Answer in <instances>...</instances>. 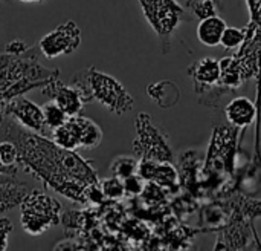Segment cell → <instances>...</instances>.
Wrapping results in <instances>:
<instances>
[{
  "instance_id": "5",
  "label": "cell",
  "mask_w": 261,
  "mask_h": 251,
  "mask_svg": "<svg viewBox=\"0 0 261 251\" xmlns=\"http://www.w3.org/2000/svg\"><path fill=\"white\" fill-rule=\"evenodd\" d=\"M20 207L21 227L28 235H43L46 230L58 225L61 221V204L55 198L40 190H29Z\"/></svg>"
},
{
  "instance_id": "9",
  "label": "cell",
  "mask_w": 261,
  "mask_h": 251,
  "mask_svg": "<svg viewBox=\"0 0 261 251\" xmlns=\"http://www.w3.org/2000/svg\"><path fill=\"white\" fill-rule=\"evenodd\" d=\"M220 61L211 57H205L193 66L188 67V75L194 81V87L197 94L205 95V101L211 95L213 87H222L220 86Z\"/></svg>"
},
{
  "instance_id": "23",
  "label": "cell",
  "mask_w": 261,
  "mask_h": 251,
  "mask_svg": "<svg viewBox=\"0 0 261 251\" xmlns=\"http://www.w3.org/2000/svg\"><path fill=\"white\" fill-rule=\"evenodd\" d=\"M246 35H248V28L246 29H239V28H228L225 29L223 35H222V40H220V44L225 48V49H236L239 46H242L246 40Z\"/></svg>"
},
{
  "instance_id": "7",
  "label": "cell",
  "mask_w": 261,
  "mask_h": 251,
  "mask_svg": "<svg viewBox=\"0 0 261 251\" xmlns=\"http://www.w3.org/2000/svg\"><path fill=\"white\" fill-rule=\"evenodd\" d=\"M81 44V29L73 20L57 26L47 32L40 41L38 49L46 58H57L60 55L73 54Z\"/></svg>"
},
{
  "instance_id": "14",
  "label": "cell",
  "mask_w": 261,
  "mask_h": 251,
  "mask_svg": "<svg viewBox=\"0 0 261 251\" xmlns=\"http://www.w3.org/2000/svg\"><path fill=\"white\" fill-rule=\"evenodd\" d=\"M52 141L63 149L76 150L80 149V127L73 117H69L61 126L50 130Z\"/></svg>"
},
{
  "instance_id": "29",
  "label": "cell",
  "mask_w": 261,
  "mask_h": 251,
  "mask_svg": "<svg viewBox=\"0 0 261 251\" xmlns=\"http://www.w3.org/2000/svg\"><path fill=\"white\" fill-rule=\"evenodd\" d=\"M246 3H248V8H249V12L255 8V3H257V0H246Z\"/></svg>"
},
{
  "instance_id": "2",
  "label": "cell",
  "mask_w": 261,
  "mask_h": 251,
  "mask_svg": "<svg viewBox=\"0 0 261 251\" xmlns=\"http://www.w3.org/2000/svg\"><path fill=\"white\" fill-rule=\"evenodd\" d=\"M58 77L57 69H47L38 63L32 49L21 55L5 52L0 55V104L32 89H41Z\"/></svg>"
},
{
  "instance_id": "4",
  "label": "cell",
  "mask_w": 261,
  "mask_h": 251,
  "mask_svg": "<svg viewBox=\"0 0 261 251\" xmlns=\"http://www.w3.org/2000/svg\"><path fill=\"white\" fill-rule=\"evenodd\" d=\"M142 9L145 20L159 37L162 54L171 49L174 31L182 21L191 20L187 11L176 0H136Z\"/></svg>"
},
{
  "instance_id": "3",
  "label": "cell",
  "mask_w": 261,
  "mask_h": 251,
  "mask_svg": "<svg viewBox=\"0 0 261 251\" xmlns=\"http://www.w3.org/2000/svg\"><path fill=\"white\" fill-rule=\"evenodd\" d=\"M72 86L76 87L86 104L98 101L118 117H122L133 109L135 98L128 90L115 77L98 71L95 66L78 72L73 77Z\"/></svg>"
},
{
  "instance_id": "10",
  "label": "cell",
  "mask_w": 261,
  "mask_h": 251,
  "mask_svg": "<svg viewBox=\"0 0 261 251\" xmlns=\"http://www.w3.org/2000/svg\"><path fill=\"white\" fill-rule=\"evenodd\" d=\"M41 94L49 97V100L55 101L69 117L80 115L86 104L76 87L61 83L60 77L50 80L44 87H41Z\"/></svg>"
},
{
  "instance_id": "19",
  "label": "cell",
  "mask_w": 261,
  "mask_h": 251,
  "mask_svg": "<svg viewBox=\"0 0 261 251\" xmlns=\"http://www.w3.org/2000/svg\"><path fill=\"white\" fill-rule=\"evenodd\" d=\"M136 172H138V161L127 155L116 156L113 159V163L110 164V173L121 179H125V178L135 175Z\"/></svg>"
},
{
  "instance_id": "13",
  "label": "cell",
  "mask_w": 261,
  "mask_h": 251,
  "mask_svg": "<svg viewBox=\"0 0 261 251\" xmlns=\"http://www.w3.org/2000/svg\"><path fill=\"white\" fill-rule=\"evenodd\" d=\"M226 29V21L220 15L202 18L197 25V38L202 44L214 48L220 44L222 35Z\"/></svg>"
},
{
  "instance_id": "8",
  "label": "cell",
  "mask_w": 261,
  "mask_h": 251,
  "mask_svg": "<svg viewBox=\"0 0 261 251\" xmlns=\"http://www.w3.org/2000/svg\"><path fill=\"white\" fill-rule=\"evenodd\" d=\"M5 115L15 120L21 127L44 135L46 133V124L43 117V109L37 103L31 101L29 98L18 95L6 101L5 104H0Z\"/></svg>"
},
{
  "instance_id": "24",
  "label": "cell",
  "mask_w": 261,
  "mask_h": 251,
  "mask_svg": "<svg viewBox=\"0 0 261 251\" xmlns=\"http://www.w3.org/2000/svg\"><path fill=\"white\" fill-rule=\"evenodd\" d=\"M124 182V190H125V195L128 196H138L142 193L144 187H145V179H142L138 173L122 179Z\"/></svg>"
},
{
  "instance_id": "22",
  "label": "cell",
  "mask_w": 261,
  "mask_h": 251,
  "mask_svg": "<svg viewBox=\"0 0 261 251\" xmlns=\"http://www.w3.org/2000/svg\"><path fill=\"white\" fill-rule=\"evenodd\" d=\"M0 164L5 167H18V147L11 140H0Z\"/></svg>"
},
{
  "instance_id": "6",
  "label": "cell",
  "mask_w": 261,
  "mask_h": 251,
  "mask_svg": "<svg viewBox=\"0 0 261 251\" xmlns=\"http://www.w3.org/2000/svg\"><path fill=\"white\" fill-rule=\"evenodd\" d=\"M136 138L133 141V149L139 159H151L156 163H173L174 155L168 143V136L164 130L153 121V118L141 112L135 121Z\"/></svg>"
},
{
  "instance_id": "12",
  "label": "cell",
  "mask_w": 261,
  "mask_h": 251,
  "mask_svg": "<svg viewBox=\"0 0 261 251\" xmlns=\"http://www.w3.org/2000/svg\"><path fill=\"white\" fill-rule=\"evenodd\" d=\"M147 94L162 109H170V107L176 106L180 100L179 86L170 80H162V81L150 84L147 87Z\"/></svg>"
},
{
  "instance_id": "17",
  "label": "cell",
  "mask_w": 261,
  "mask_h": 251,
  "mask_svg": "<svg viewBox=\"0 0 261 251\" xmlns=\"http://www.w3.org/2000/svg\"><path fill=\"white\" fill-rule=\"evenodd\" d=\"M185 5L191 11V14L199 20L219 15V11L222 8L220 2L217 0H185Z\"/></svg>"
},
{
  "instance_id": "21",
  "label": "cell",
  "mask_w": 261,
  "mask_h": 251,
  "mask_svg": "<svg viewBox=\"0 0 261 251\" xmlns=\"http://www.w3.org/2000/svg\"><path fill=\"white\" fill-rule=\"evenodd\" d=\"M99 187H101L106 199H109V201H119L125 195L122 179L118 176H113V175L110 178L102 179V181L99 179Z\"/></svg>"
},
{
  "instance_id": "15",
  "label": "cell",
  "mask_w": 261,
  "mask_h": 251,
  "mask_svg": "<svg viewBox=\"0 0 261 251\" xmlns=\"http://www.w3.org/2000/svg\"><path fill=\"white\" fill-rule=\"evenodd\" d=\"M78 127H80V147L81 149H95L102 141V130L101 127L90 118L80 115L73 117Z\"/></svg>"
},
{
  "instance_id": "1",
  "label": "cell",
  "mask_w": 261,
  "mask_h": 251,
  "mask_svg": "<svg viewBox=\"0 0 261 251\" xmlns=\"http://www.w3.org/2000/svg\"><path fill=\"white\" fill-rule=\"evenodd\" d=\"M0 140H11L18 147V167L38 178L46 187L64 198L86 202V187L99 182L96 170L75 150H67L47 140L44 135L21 127L3 115Z\"/></svg>"
},
{
  "instance_id": "16",
  "label": "cell",
  "mask_w": 261,
  "mask_h": 251,
  "mask_svg": "<svg viewBox=\"0 0 261 251\" xmlns=\"http://www.w3.org/2000/svg\"><path fill=\"white\" fill-rule=\"evenodd\" d=\"M28 192V186L18 181L0 184V213L20 206Z\"/></svg>"
},
{
  "instance_id": "18",
  "label": "cell",
  "mask_w": 261,
  "mask_h": 251,
  "mask_svg": "<svg viewBox=\"0 0 261 251\" xmlns=\"http://www.w3.org/2000/svg\"><path fill=\"white\" fill-rule=\"evenodd\" d=\"M151 181L161 186L162 189L174 187L177 182V172L173 167V163H158Z\"/></svg>"
},
{
  "instance_id": "11",
  "label": "cell",
  "mask_w": 261,
  "mask_h": 251,
  "mask_svg": "<svg viewBox=\"0 0 261 251\" xmlns=\"http://www.w3.org/2000/svg\"><path fill=\"white\" fill-rule=\"evenodd\" d=\"M225 115L228 123L236 129H245L257 120L260 126V113L255 103L246 97H237L231 100L225 107Z\"/></svg>"
},
{
  "instance_id": "26",
  "label": "cell",
  "mask_w": 261,
  "mask_h": 251,
  "mask_svg": "<svg viewBox=\"0 0 261 251\" xmlns=\"http://www.w3.org/2000/svg\"><path fill=\"white\" fill-rule=\"evenodd\" d=\"M26 51H28L26 43H24L23 40H18V38L8 41L6 46H5V52H6V54H11V55H21V54H24Z\"/></svg>"
},
{
  "instance_id": "27",
  "label": "cell",
  "mask_w": 261,
  "mask_h": 251,
  "mask_svg": "<svg viewBox=\"0 0 261 251\" xmlns=\"http://www.w3.org/2000/svg\"><path fill=\"white\" fill-rule=\"evenodd\" d=\"M17 172H18V167H5L0 164V184L17 181V178H15Z\"/></svg>"
},
{
  "instance_id": "30",
  "label": "cell",
  "mask_w": 261,
  "mask_h": 251,
  "mask_svg": "<svg viewBox=\"0 0 261 251\" xmlns=\"http://www.w3.org/2000/svg\"><path fill=\"white\" fill-rule=\"evenodd\" d=\"M18 2H23V3H44L46 0H18Z\"/></svg>"
},
{
  "instance_id": "28",
  "label": "cell",
  "mask_w": 261,
  "mask_h": 251,
  "mask_svg": "<svg viewBox=\"0 0 261 251\" xmlns=\"http://www.w3.org/2000/svg\"><path fill=\"white\" fill-rule=\"evenodd\" d=\"M66 245H70V244H60V245H57L55 248H63V247H66ZM72 248H83L80 244H72Z\"/></svg>"
},
{
  "instance_id": "20",
  "label": "cell",
  "mask_w": 261,
  "mask_h": 251,
  "mask_svg": "<svg viewBox=\"0 0 261 251\" xmlns=\"http://www.w3.org/2000/svg\"><path fill=\"white\" fill-rule=\"evenodd\" d=\"M43 109V117H44V124L46 127H49L50 130H54L55 127L61 126L67 118L69 115L52 100H49L44 106H41Z\"/></svg>"
},
{
  "instance_id": "25",
  "label": "cell",
  "mask_w": 261,
  "mask_h": 251,
  "mask_svg": "<svg viewBox=\"0 0 261 251\" xmlns=\"http://www.w3.org/2000/svg\"><path fill=\"white\" fill-rule=\"evenodd\" d=\"M14 227L8 218H0V251L8 248V236L12 233Z\"/></svg>"
}]
</instances>
